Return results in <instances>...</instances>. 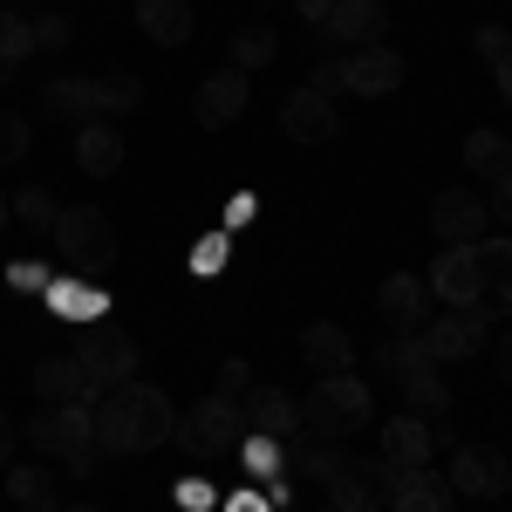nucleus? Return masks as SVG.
I'll return each mask as SVG.
<instances>
[{
    "instance_id": "1",
    "label": "nucleus",
    "mask_w": 512,
    "mask_h": 512,
    "mask_svg": "<svg viewBox=\"0 0 512 512\" xmlns=\"http://www.w3.org/2000/svg\"><path fill=\"white\" fill-rule=\"evenodd\" d=\"M96 451H110V458H137V451H158L164 437L178 431V410H171V396L158 383H117V390H103L96 403Z\"/></svg>"
},
{
    "instance_id": "2",
    "label": "nucleus",
    "mask_w": 512,
    "mask_h": 512,
    "mask_svg": "<svg viewBox=\"0 0 512 512\" xmlns=\"http://www.w3.org/2000/svg\"><path fill=\"white\" fill-rule=\"evenodd\" d=\"M369 424H376V396H369V383H362L355 369H342V376H315V390L301 396V431L328 437V444L369 431Z\"/></svg>"
},
{
    "instance_id": "3",
    "label": "nucleus",
    "mask_w": 512,
    "mask_h": 512,
    "mask_svg": "<svg viewBox=\"0 0 512 512\" xmlns=\"http://www.w3.org/2000/svg\"><path fill=\"white\" fill-rule=\"evenodd\" d=\"M55 246H62L69 274L103 280L110 260H117V226H110V212H96V205H62V212H55Z\"/></svg>"
},
{
    "instance_id": "4",
    "label": "nucleus",
    "mask_w": 512,
    "mask_h": 512,
    "mask_svg": "<svg viewBox=\"0 0 512 512\" xmlns=\"http://www.w3.org/2000/svg\"><path fill=\"white\" fill-rule=\"evenodd\" d=\"M28 444L48 451V458H62V465H76L89 472L103 451H96V410L89 403H48L35 424H28Z\"/></svg>"
},
{
    "instance_id": "5",
    "label": "nucleus",
    "mask_w": 512,
    "mask_h": 512,
    "mask_svg": "<svg viewBox=\"0 0 512 512\" xmlns=\"http://www.w3.org/2000/svg\"><path fill=\"white\" fill-rule=\"evenodd\" d=\"M171 437H178L185 458H233L246 444V410L233 396H205V403H192V417H178Z\"/></svg>"
},
{
    "instance_id": "6",
    "label": "nucleus",
    "mask_w": 512,
    "mask_h": 512,
    "mask_svg": "<svg viewBox=\"0 0 512 512\" xmlns=\"http://www.w3.org/2000/svg\"><path fill=\"white\" fill-rule=\"evenodd\" d=\"M76 355L89 362L96 390H117V383L137 376V342H130V328H117V321H82L76 328Z\"/></svg>"
},
{
    "instance_id": "7",
    "label": "nucleus",
    "mask_w": 512,
    "mask_h": 512,
    "mask_svg": "<svg viewBox=\"0 0 512 512\" xmlns=\"http://www.w3.org/2000/svg\"><path fill=\"white\" fill-rule=\"evenodd\" d=\"M321 492H328L335 512H383L390 506V465L383 458H342Z\"/></svg>"
},
{
    "instance_id": "8",
    "label": "nucleus",
    "mask_w": 512,
    "mask_h": 512,
    "mask_svg": "<svg viewBox=\"0 0 512 512\" xmlns=\"http://www.w3.org/2000/svg\"><path fill=\"white\" fill-rule=\"evenodd\" d=\"M335 69H342V89H349V96H396V89H403V76H410V62L396 55L390 41L335 55Z\"/></svg>"
},
{
    "instance_id": "9",
    "label": "nucleus",
    "mask_w": 512,
    "mask_h": 512,
    "mask_svg": "<svg viewBox=\"0 0 512 512\" xmlns=\"http://www.w3.org/2000/svg\"><path fill=\"white\" fill-rule=\"evenodd\" d=\"M431 233L444 239V246H478V239L492 233V205L478 192H465V185H451V192H437V205H431Z\"/></svg>"
},
{
    "instance_id": "10",
    "label": "nucleus",
    "mask_w": 512,
    "mask_h": 512,
    "mask_svg": "<svg viewBox=\"0 0 512 512\" xmlns=\"http://www.w3.org/2000/svg\"><path fill=\"white\" fill-rule=\"evenodd\" d=\"M451 492L458 499H499L512 485V465H506V451H492V444H458V458H451Z\"/></svg>"
},
{
    "instance_id": "11",
    "label": "nucleus",
    "mask_w": 512,
    "mask_h": 512,
    "mask_svg": "<svg viewBox=\"0 0 512 512\" xmlns=\"http://www.w3.org/2000/svg\"><path fill=\"white\" fill-rule=\"evenodd\" d=\"M376 315H383V335H417L431 321V287H424V274H390L376 287Z\"/></svg>"
},
{
    "instance_id": "12",
    "label": "nucleus",
    "mask_w": 512,
    "mask_h": 512,
    "mask_svg": "<svg viewBox=\"0 0 512 512\" xmlns=\"http://www.w3.org/2000/svg\"><path fill=\"white\" fill-rule=\"evenodd\" d=\"M417 342H424V355H431V362H465V355L485 349V315H478V308L431 315L424 328H417Z\"/></svg>"
},
{
    "instance_id": "13",
    "label": "nucleus",
    "mask_w": 512,
    "mask_h": 512,
    "mask_svg": "<svg viewBox=\"0 0 512 512\" xmlns=\"http://www.w3.org/2000/svg\"><path fill=\"white\" fill-rule=\"evenodd\" d=\"M424 287H431V301H444V308H478V287H485L478 246H444L437 267L424 274Z\"/></svg>"
},
{
    "instance_id": "14",
    "label": "nucleus",
    "mask_w": 512,
    "mask_h": 512,
    "mask_svg": "<svg viewBox=\"0 0 512 512\" xmlns=\"http://www.w3.org/2000/svg\"><path fill=\"white\" fill-rule=\"evenodd\" d=\"M35 396L41 403H96V376H89V362H82L76 349H62V355H41L35 362Z\"/></svg>"
},
{
    "instance_id": "15",
    "label": "nucleus",
    "mask_w": 512,
    "mask_h": 512,
    "mask_svg": "<svg viewBox=\"0 0 512 512\" xmlns=\"http://www.w3.org/2000/svg\"><path fill=\"white\" fill-rule=\"evenodd\" d=\"M321 28H328V41H342V55L349 48H376V41L390 35V7L383 0H335Z\"/></svg>"
},
{
    "instance_id": "16",
    "label": "nucleus",
    "mask_w": 512,
    "mask_h": 512,
    "mask_svg": "<svg viewBox=\"0 0 512 512\" xmlns=\"http://www.w3.org/2000/svg\"><path fill=\"white\" fill-rule=\"evenodd\" d=\"M280 130H287L294 144H328V137L342 130V117H335V103H328L321 89H294V96L280 103Z\"/></svg>"
},
{
    "instance_id": "17",
    "label": "nucleus",
    "mask_w": 512,
    "mask_h": 512,
    "mask_svg": "<svg viewBox=\"0 0 512 512\" xmlns=\"http://www.w3.org/2000/svg\"><path fill=\"white\" fill-rule=\"evenodd\" d=\"M431 451H437V431L424 424V417H410V410H403V417L383 424V465H390V472H424V465H431Z\"/></svg>"
},
{
    "instance_id": "18",
    "label": "nucleus",
    "mask_w": 512,
    "mask_h": 512,
    "mask_svg": "<svg viewBox=\"0 0 512 512\" xmlns=\"http://www.w3.org/2000/svg\"><path fill=\"white\" fill-rule=\"evenodd\" d=\"M239 110H246V69H212V76L198 82V96H192V117L205 123V130H219V123H233Z\"/></svg>"
},
{
    "instance_id": "19",
    "label": "nucleus",
    "mask_w": 512,
    "mask_h": 512,
    "mask_svg": "<svg viewBox=\"0 0 512 512\" xmlns=\"http://www.w3.org/2000/svg\"><path fill=\"white\" fill-rule=\"evenodd\" d=\"M41 110H48V123H69V130H82V123H103L96 76H55L48 89H41Z\"/></svg>"
},
{
    "instance_id": "20",
    "label": "nucleus",
    "mask_w": 512,
    "mask_h": 512,
    "mask_svg": "<svg viewBox=\"0 0 512 512\" xmlns=\"http://www.w3.org/2000/svg\"><path fill=\"white\" fill-rule=\"evenodd\" d=\"M239 410H246V431H260V437H294L301 431V403L287 390H274V383H253V390L239 396Z\"/></svg>"
},
{
    "instance_id": "21",
    "label": "nucleus",
    "mask_w": 512,
    "mask_h": 512,
    "mask_svg": "<svg viewBox=\"0 0 512 512\" xmlns=\"http://www.w3.org/2000/svg\"><path fill=\"white\" fill-rule=\"evenodd\" d=\"M390 512H458V492L431 465L424 472H390Z\"/></svg>"
},
{
    "instance_id": "22",
    "label": "nucleus",
    "mask_w": 512,
    "mask_h": 512,
    "mask_svg": "<svg viewBox=\"0 0 512 512\" xmlns=\"http://www.w3.org/2000/svg\"><path fill=\"white\" fill-rule=\"evenodd\" d=\"M478 315H512V239H478Z\"/></svg>"
},
{
    "instance_id": "23",
    "label": "nucleus",
    "mask_w": 512,
    "mask_h": 512,
    "mask_svg": "<svg viewBox=\"0 0 512 512\" xmlns=\"http://www.w3.org/2000/svg\"><path fill=\"white\" fill-rule=\"evenodd\" d=\"M301 362H308L315 376H342V369H355L349 328H335V321H315V328H301Z\"/></svg>"
},
{
    "instance_id": "24",
    "label": "nucleus",
    "mask_w": 512,
    "mask_h": 512,
    "mask_svg": "<svg viewBox=\"0 0 512 512\" xmlns=\"http://www.w3.org/2000/svg\"><path fill=\"white\" fill-rule=\"evenodd\" d=\"M137 28L158 48H185L192 41V0H137Z\"/></svg>"
},
{
    "instance_id": "25",
    "label": "nucleus",
    "mask_w": 512,
    "mask_h": 512,
    "mask_svg": "<svg viewBox=\"0 0 512 512\" xmlns=\"http://www.w3.org/2000/svg\"><path fill=\"white\" fill-rule=\"evenodd\" d=\"M76 164L89 171V178H117L123 171V137L110 130V123H82L76 130Z\"/></svg>"
},
{
    "instance_id": "26",
    "label": "nucleus",
    "mask_w": 512,
    "mask_h": 512,
    "mask_svg": "<svg viewBox=\"0 0 512 512\" xmlns=\"http://www.w3.org/2000/svg\"><path fill=\"white\" fill-rule=\"evenodd\" d=\"M239 465H246L253 478H267V485H274V472H287V437H260V431H246V444H239ZM267 499L280 506V499H287V485H274Z\"/></svg>"
},
{
    "instance_id": "27",
    "label": "nucleus",
    "mask_w": 512,
    "mask_h": 512,
    "mask_svg": "<svg viewBox=\"0 0 512 512\" xmlns=\"http://www.w3.org/2000/svg\"><path fill=\"white\" fill-rule=\"evenodd\" d=\"M465 171H472V178H506L512 171V137L472 130V137H465Z\"/></svg>"
},
{
    "instance_id": "28",
    "label": "nucleus",
    "mask_w": 512,
    "mask_h": 512,
    "mask_svg": "<svg viewBox=\"0 0 512 512\" xmlns=\"http://www.w3.org/2000/svg\"><path fill=\"white\" fill-rule=\"evenodd\" d=\"M396 383H403L410 417H444V410H451V383H444L437 369H410V376H396Z\"/></svg>"
},
{
    "instance_id": "29",
    "label": "nucleus",
    "mask_w": 512,
    "mask_h": 512,
    "mask_svg": "<svg viewBox=\"0 0 512 512\" xmlns=\"http://www.w3.org/2000/svg\"><path fill=\"white\" fill-rule=\"evenodd\" d=\"M0 485L14 492V506H28V512H48V492H55V478L41 472V465H7Z\"/></svg>"
},
{
    "instance_id": "30",
    "label": "nucleus",
    "mask_w": 512,
    "mask_h": 512,
    "mask_svg": "<svg viewBox=\"0 0 512 512\" xmlns=\"http://www.w3.org/2000/svg\"><path fill=\"white\" fill-rule=\"evenodd\" d=\"M376 369H383V376H410V369H437V362L424 355V342H417V335H383Z\"/></svg>"
},
{
    "instance_id": "31",
    "label": "nucleus",
    "mask_w": 512,
    "mask_h": 512,
    "mask_svg": "<svg viewBox=\"0 0 512 512\" xmlns=\"http://www.w3.org/2000/svg\"><path fill=\"white\" fill-rule=\"evenodd\" d=\"M28 55H35V21H28V14H14V7H0V62H14V69H21Z\"/></svg>"
},
{
    "instance_id": "32",
    "label": "nucleus",
    "mask_w": 512,
    "mask_h": 512,
    "mask_svg": "<svg viewBox=\"0 0 512 512\" xmlns=\"http://www.w3.org/2000/svg\"><path fill=\"white\" fill-rule=\"evenodd\" d=\"M96 103H103V123L130 117V110L144 103V82H137V76H96Z\"/></svg>"
},
{
    "instance_id": "33",
    "label": "nucleus",
    "mask_w": 512,
    "mask_h": 512,
    "mask_svg": "<svg viewBox=\"0 0 512 512\" xmlns=\"http://www.w3.org/2000/svg\"><path fill=\"white\" fill-rule=\"evenodd\" d=\"M274 48H280V41L267 35V28H246V35H233V69H267Z\"/></svg>"
},
{
    "instance_id": "34",
    "label": "nucleus",
    "mask_w": 512,
    "mask_h": 512,
    "mask_svg": "<svg viewBox=\"0 0 512 512\" xmlns=\"http://www.w3.org/2000/svg\"><path fill=\"white\" fill-rule=\"evenodd\" d=\"M21 158H28V117L0 110V164H21Z\"/></svg>"
},
{
    "instance_id": "35",
    "label": "nucleus",
    "mask_w": 512,
    "mask_h": 512,
    "mask_svg": "<svg viewBox=\"0 0 512 512\" xmlns=\"http://www.w3.org/2000/svg\"><path fill=\"white\" fill-rule=\"evenodd\" d=\"M14 219H28V226H41V233H55V198L41 192V185H35V192H21V198H14Z\"/></svg>"
},
{
    "instance_id": "36",
    "label": "nucleus",
    "mask_w": 512,
    "mask_h": 512,
    "mask_svg": "<svg viewBox=\"0 0 512 512\" xmlns=\"http://www.w3.org/2000/svg\"><path fill=\"white\" fill-rule=\"evenodd\" d=\"M246 390H253V362L226 355V362H219V390H212V396H233V403H239Z\"/></svg>"
},
{
    "instance_id": "37",
    "label": "nucleus",
    "mask_w": 512,
    "mask_h": 512,
    "mask_svg": "<svg viewBox=\"0 0 512 512\" xmlns=\"http://www.w3.org/2000/svg\"><path fill=\"white\" fill-rule=\"evenodd\" d=\"M35 48H69V21H62V14H41L35 21Z\"/></svg>"
},
{
    "instance_id": "38",
    "label": "nucleus",
    "mask_w": 512,
    "mask_h": 512,
    "mask_svg": "<svg viewBox=\"0 0 512 512\" xmlns=\"http://www.w3.org/2000/svg\"><path fill=\"white\" fill-rule=\"evenodd\" d=\"M492 219H506V226H512V171H506V178H492Z\"/></svg>"
},
{
    "instance_id": "39",
    "label": "nucleus",
    "mask_w": 512,
    "mask_h": 512,
    "mask_svg": "<svg viewBox=\"0 0 512 512\" xmlns=\"http://www.w3.org/2000/svg\"><path fill=\"white\" fill-rule=\"evenodd\" d=\"M178 506H185V512H205V506H212V492H205L198 478H185V485H178Z\"/></svg>"
},
{
    "instance_id": "40",
    "label": "nucleus",
    "mask_w": 512,
    "mask_h": 512,
    "mask_svg": "<svg viewBox=\"0 0 512 512\" xmlns=\"http://www.w3.org/2000/svg\"><path fill=\"white\" fill-rule=\"evenodd\" d=\"M219 260H226V239H198V274H212V267H219Z\"/></svg>"
},
{
    "instance_id": "41",
    "label": "nucleus",
    "mask_w": 512,
    "mask_h": 512,
    "mask_svg": "<svg viewBox=\"0 0 512 512\" xmlns=\"http://www.w3.org/2000/svg\"><path fill=\"white\" fill-rule=\"evenodd\" d=\"M226 512H274V499H267V492H233Z\"/></svg>"
},
{
    "instance_id": "42",
    "label": "nucleus",
    "mask_w": 512,
    "mask_h": 512,
    "mask_svg": "<svg viewBox=\"0 0 512 512\" xmlns=\"http://www.w3.org/2000/svg\"><path fill=\"white\" fill-rule=\"evenodd\" d=\"M499 48H512V35H506V28H478V55H485V62H492Z\"/></svg>"
},
{
    "instance_id": "43",
    "label": "nucleus",
    "mask_w": 512,
    "mask_h": 512,
    "mask_svg": "<svg viewBox=\"0 0 512 512\" xmlns=\"http://www.w3.org/2000/svg\"><path fill=\"white\" fill-rule=\"evenodd\" d=\"M492 76H499V96L512 103V48H499V55H492Z\"/></svg>"
},
{
    "instance_id": "44",
    "label": "nucleus",
    "mask_w": 512,
    "mask_h": 512,
    "mask_svg": "<svg viewBox=\"0 0 512 512\" xmlns=\"http://www.w3.org/2000/svg\"><path fill=\"white\" fill-rule=\"evenodd\" d=\"M7 458H14V424H7V410H0V472H7Z\"/></svg>"
},
{
    "instance_id": "45",
    "label": "nucleus",
    "mask_w": 512,
    "mask_h": 512,
    "mask_svg": "<svg viewBox=\"0 0 512 512\" xmlns=\"http://www.w3.org/2000/svg\"><path fill=\"white\" fill-rule=\"evenodd\" d=\"M499 376H506V383H512V328H506V335H499Z\"/></svg>"
},
{
    "instance_id": "46",
    "label": "nucleus",
    "mask_w": 512,
    "mask_h": 512,
    "mask_svg": "<svg viewBox=\"0 0 512 512\" xmlns=\"http://www.w3.org/2000/svg\"><path fill=\"white\" fill-rule=\"evenodd\" d=\"M328 7H335V0H301V14H308L315 28H321V21H328Z\"/></svg>"
},
{
    "instance_id": "47",
    "label": "nucleus",
    "mask_w": 512,
    "mask_h": 512,
    "mask_svg": "<svg viewBox=\"0 0 512 512\" xmlns=\"http://www.w3.org/2000/svg\"><path fill=\"white\" fill-rule=\"evenodd\" d=\"M7 219H14V198H0V226H7Z\"/></svg>"
},
{
    "instance_id": "48",
    "label": "nucleus",
    "mask_w": 512,
    "mask_h": 512,
    "mask_svg": "<svg viewBox=\"0 0 512 512\" xmlns=\"http://www.w3.org/2000/svg\"><path fill=\"white\" fill-rule=\"evenodd\" d=\"M7 82H14V62H0V89H7Z\"/></svg>"
},
{
    "instance_id": "49",
    "label": "nucleus",
    "mask_w": 512,
    "mask_h": 512,
    "mask_svg": "<svg viewBox=\"0 0 512 512\" xmlns=\"http://www.w3.org/2000/svg\"><path fill=\"white\" fill-rule=\"evenodd\" d=\"M69 512H103V506H69Z\"/></svg>"
},
{
    "instance_id": "50",
    "label": "nucleus",
    "mask_w": 512,
    "mask_h": 512,
    "mask_svg": "<svg viewBox=\"0 0 512 512\" xmlns=\"http://www.w3.org/2000/svg\"><path fill=\"white\" fill-rule=\"evenodd\" d=\"M321 512H335V506H321Z\"/></svg>"
},
{
    "instance_id": "51",
    "label": "nucleus",
    "mask_w": 512,
    "mask_h": 512,
    "mask_svg": "<svg viewBox=\"0 0 512 512\" xmlns=\"http://www.w3.org/2000/svg\"><path fill=\"white\" fill-rule=\"evenodd\" d=\"M0 287H7V280H0Z\"/></svg>"
},
{
    "instance_id": "52",
    "label": "nucleus",
    "mask_w": 512,
    "mask_h": 512,
    "mask_svg": "<svg viewBox=\"0 0 512 512\" xmlns=\"http://www.w3.org/2000/svg\"><path fill=\"white\" fill-rule=\"evenodd\" d=\"M21 512H28V506H21Z\"/></svg>"
}]
</instances>
